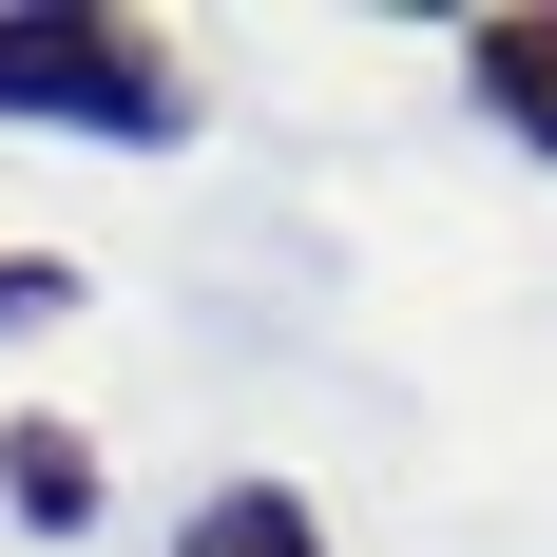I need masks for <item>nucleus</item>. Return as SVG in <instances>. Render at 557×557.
<instances>
[{
  "instance_id": "f257e3e1",
  "label": "nucleus",
  "mask_w": 557,
  "mask_h": 557,
  "mask_svg": "<svg viewBox=\"0 0 557 557\" xmlns=\"http://www.w3.org/2000/svg\"><path fill=\"white\" fill-rule=\"evenodd\" d=\"M0 115L97 135V154H173L193 135V58L115 0H0Z\"/></svg>"
},
{
  "instance_id": "f03ea898",
  "label": "nucleus",
  "mask_w": 557,
  "mask_h": 557,
  "mask_svg": "<svg viewBox=\"0 0 557 557\" xmlns=\"http://www.w3.org/2000/svg\"><path fill=\"white\" fill-rule=\"evenodd\" d=\"M461 97H481L519 154L557 173V0H519V20H461Z\"/></svg>"
},
{
  "instance_id": "7ed1b4c3",
  "label": "nucleus",
  "mask_w": 557,
  "mask_h": 557,
  "mask_svg": "<svg viewBox=\"0 0 557 557\" xmlns=\"http://www.w3.org/2000/svg\"><path fill=\"white\" fill-rule=\"evenodd\" d=\"M0 519H20V539H77V519H97V443H77V423H0Z\"/></svg>"
},
{
  "instance_id": "20e7f679",
  "label": "nucleus",
  "mask_w": 557,
  "mask_h": 557,
  "mask_svg": "<svg viewBox=\"0 0 557 557\" xmlns=\"http://www.w3.org/2000/svg\"><path fill=\"white\" fill-rule=\"evenodd\" d=\"M173 557H327V519L288 500V481H212V500L173 519Z\"/></svg>"
},
{
  "instance_id": "39448f33",
  "label": "nucleus",
  "mask_w": 557,
  "mask_h": 557,
  "mask_svg": "<svg viewBox=\"0 0 557 557\" xmlns=\"http://www.w3.org/2000/svg\"><path fill=\"white\" fill-rule=\"evenodd\" d=\"M58 308H77V270H58V250H0V346H20V327H58Z\"/></svg>"
}]
</instances>
